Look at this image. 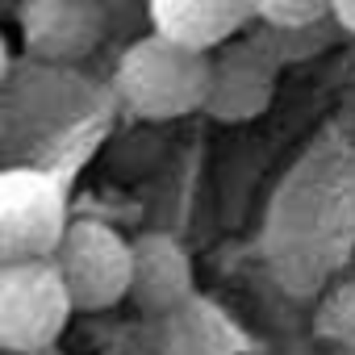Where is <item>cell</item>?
<instances>
[{
	"label": "cell",
	"mask_w": 355,
	"mask_h": 355,
	"mask_svg": "<svg viewBox=\"0 0 355 355\" xmlns=\"http://www.w3.org/2000/svg\"><path fill=\"white\" fill-rule=\"evenodd\" d=\"M251 21V0H150L155 34L201 55H214L226 42L243 38Z\"/></svg>",
	"instance_id": "ba28073f"
},
{
	"label": "cell",
	"mask_w": 355,
	"mask_h": 355,
	"mask_svg": "<svg viewBox=\"0 0 355 355\" xmlns=\"http://www.w3.org/2000/svg\"><path fill=\"white\" fill-rule=\"evenodd\" d=\"M17 34L42 63H80L109 38V26L96 0H21Z\"/></svg>",
	"instance_id": "8992f818"
},
{
	"label": "cell",
	"mask_w": 355,
	"mask_h": 355,
	"mask_svg": "<svg viewBox=\"0 0 355 355\" xmlns=\"http://www.w3.org/2000/svg\"><path fill=\"white\" fill-rule=\"evenodd\" d=\"M251 17L268 30H301L330 17V0H251Z\"/></svg>",
	"instance_id": "30bf717a"
},
{
	"label": "cell",
	"mask_w": 355,
	"mask_h": 355,
	"mask_svg": "<svg viewBox=\"0 0 355 355\" xmlns=\"http://www.w3.org/2000/svg\"><path fill=\"white\" fill-rule=\"evenodd\" d=\"M134 243V276H130V305L138 313H171L193 297V259L184 243L163 230H146Z\"/></svg>",
	"instance_id": "52a82bcc"
},
{
	"label": "cell",
	"mask_w": 355,
	"mask_h": 355,
	"mask_svg": "<svg viewBox=\"0 0 355 355\" xmlns=\"http://www.w3.org/2000/svg\"><path fill=\"white\" fill-rule=\"evenodd\" d=\"M67 226L59 180L34 167H9L0 175V263L55 259Z\"/></svg>",
	"instance_id": "277c9868"
},
{
	"label": "cell",
	"mask_w": 355,
	"mask_h": 355,
	"mask_svg": "<svg viewBox=\"0 0 355 355\" xmlns=\"http://www.w3.org/2000/svg\"><path fill=\"white\" fill-rule=\"evenodd\" d=\"M101 13H105V26H109V38H146L155 34L150 26V0H96Z\"/></svg>",
	"instance_id": "8fae6325"
},
{
	"label": "cell",
	"mask_w": 355,
	"mask_h": 355,
	"mask_svg": "<svg viewBox=\"0 0 355 355\" xmlns=\"http://www.w3.org/2000/svg\"><path fill=\"white\" fill-rule=\"evenodd\" d=\"M263 34H268V42H272V51L280 55V63L288 67V63H305V59H318L343 30H338V21L334 17H326V21H313V26H301V30H268L263 26Z\"/></svg>",
	"instance_id": "9c48e42d"
},
{
	"label": "cell",
	"mask_w": 355,
	"mask_h": 355,
	"mask_svg": "<svg viewBox=\"0 0 355 355\" xmlns=\"http://www.w3.org/2000/svg\"><path fill=\"white\" fill-rule=\"evenodd\" d=\"M55 268L76 301V313H105L130 301L134 276V243L117 234L109 222L76 218L55 251Z\"/></svg>",
	"instance_id": "3957f363"
},
{
	"label": "cell",
	"mask_w": 355,
	"mask_h": 355,
	"mask_svg": "<svg viewBox=\"0 0 355 355\" xmlns=\"http://www.w3.org/2000/svg\"><path fill=\"white\" fill-rule=\"evenodd\" d=\"M280 71H284V63L272 51L263 26L255 34H243V38L226 42L222 51L209 55V101H205V117H214L222 125L255 121L259 113H268V105L276 96Z\"/></svg>",
	"instance_id": "5b68a950"
},
{
	"label": "cell",
	"mask_w": 355,
	"mask_h": 355,
	"mask_svg": "<svg viewBox=\"0 0 355 355\" xmlns=\"http://www.w3.org/2000/svg\"><path fill=\"white\" fill-rule=\"evenodd\" d=\"M76 301L55 259L0 263V351L59 347Z\"/></svg>",
	"instance_id": "7a4b0ae2"
},
{
	"label": "cell",
	"mask_w": 355,
	"mask_h": 355,
	"mask_svg": "<svg viewBox=\"0 0 355 355\" xmlns=\"http://www.w3.org/2000/svg\"><path fill=\"white\" fill-rule=\"evenodd\" d=\"M113 88L121 105L142 121H180L189 113H205L209 55L189 51L163 34H146L138 42H125Z\"/></svg>",
	"instance_id": "6da1fadb"
},
{
	"label": "cell",
	"mask_w": 355,
	"mask_h": 355,
	"mask_svg": "<svg viewBox=\"0 0 355 355\" xmlns=\"http://www.w3.org/2000/svg\"><path fill=\"white\" fill-rule=\"evenodd\" d=\"M330 17L338 21V30H343V34H351V38H355V0H330Z\"/></svg>",
	"instance_id": "7c38bea8"
},
{
	"label": "cell",
	"mask_w": 355,
	"mask_h": 355,
	"mask_svg": "<svg viewBox=\"0 0 355 355\" xmlns=\"http://www.w3.org/2000/svg\"><path fill=\"white\" fill-rule=\"evenodd\" d=\"M5 355H67L63 347H46V351H5Z\"/></svg>",
	"instance_id": "4fadbf2b"
}]
</instances>
